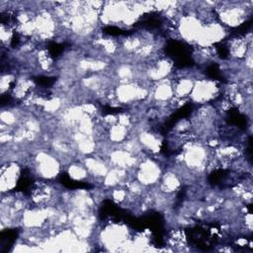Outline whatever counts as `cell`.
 <instances>
[{
	"label": "cell",
	"mask_w": 253,
	"mask_h": 253,
	"mask_svg": "<svg viewBox=\"0 0 253 253\" xmlns=\"http://www.w3.org/2000/svg\"><path fill=\"white\" fill-rule=\"evenodd\" d=\"M180 186V181L174 173H167L163 176L161 181V188L166 193L176 191Z\"/></svg>",
	"instance_id": "5b68a950"
},
{
	"label": "cell",
	"mask_w": 253,
	"mask_h": 253,
	"mask_svg": "<svg viewBox=\"0 0 253 253\" xmlns=\"http://www.w3.org/2000/svg\"><path fill=\"white\" fill-rule=\"evenodd\" d=\"M160 178V168L158 165L151 161L145 160L138 167L137 180L142 185H151L156 183Z\"/></svg>",
	"instance_id": "3957f363"
},
{
	"label": "cell",
	"mask_w": 253,
	"mask_h": 253,
	"mask_svg": "<svg viewBox=\"0 0 253 253\" xmlns=\"http://www.w3.org/2000/svg\"><path fill=\"white\" fill-rule=\"evenodd\" d=\"M37 169L39 174L44 178H52L57 175L59 164L54 157L42 152L37 157Z\"/></svg>",
	"instance_id": "277c9868"
},
{
	"label": "cell",
	"mask_w": 253,
	"mask_h": 253,
	"mask_svg": "<svg viewBox=\"0 0 253 253\" xmlns=\"http://www.w3.org/2000/svg\"><path fill=\"white\" fill-rule=\"evenodd\" d=\"M217 91L218 87L214 81L200 79L197 82H194V87L190 96L194 101L203 104L214 98Z\"/></svg>",
	"instance_id": "6da1fadb"
},
{
	"label": "cell",
	"mask_w": 253,
	"mask_h": 253,
	"mask_svg": "<svg viewBox=\"0 0 253 253\" xmlns=\"http://www.w3.org/2000/svg\"><path fill=\"white\" fill-rule=\"evenodd\" d=\"M20 175L19 166L14 162H7L2 165L1 168V191L2 193H8L17 184Z\"/></svg>",
	"instance_id": "7a4b0ae2"
}]
</instances>
